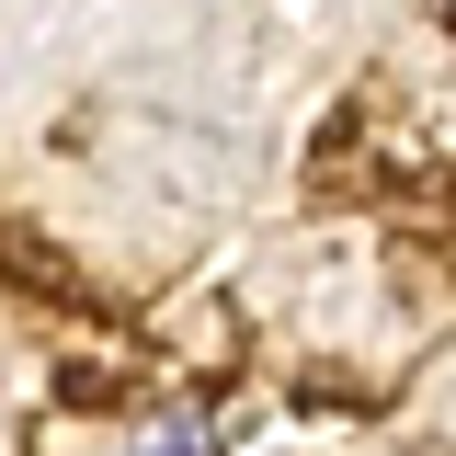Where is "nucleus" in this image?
I'll use <instances>...</instances> for the list:
<instances>
[{"label": "nucleus", "mask_w": 456, "mask_h": 456, "mask_svg": "<svg viewBox=\"0 0 456 456\" xmlns=\"http://www.w3.org/2000/svg\"><path fill=\"white\" fill-rule=\"evenodd\" d=\"M137 456H228V434L206 411H149V422H137Z\"/></svg>", "instance_id": "1"}]
</instances>
